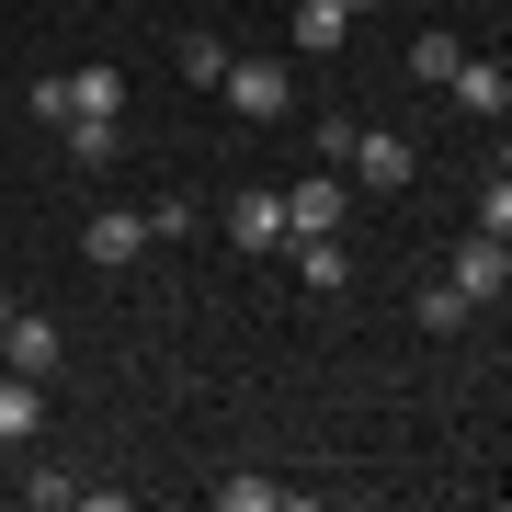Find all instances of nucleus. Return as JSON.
<instances>
[{"instance_id":"obj_1","label":"nucleus","mask_w":512,"mask_h":512,"mask_svg":"<svg viewBox=\"0 0 512 512\" xmlns=\"http://www.w3.org/2000/svg\"><path fill=\"white\" fill-rule=\"evenodd\" d=\"M285 217H296V239H342V217H353V171H308V183H285Z\"/></svg>"},{"instance_id":"obj_2","label":"nucleus","mask_w":512,"mask_h":512,"mask_svg":"<svg viewBox=\"0 0 512 512\" xmlns=\"http://www.w3.org/2000/svg\"><path fill=\"white\" fill-rule=\"evenodd\" d=\"M342 171H353V183H365V194H399V183H410L421 160H410V137H399V126H353Z\"/></svg>"},{"instance_id":"obj_3","label":"nucleus","mask_w":512,"mask_h":512,"mask_svg":"<svg viewBox=\"0 0 512 512\" xmlns=\"http://www.w3.org/2000/svg\"><path fill=\"white\" fill-rule=\"evenodd\" d=\"M228 239H239V251H251V262H274L285 239H296V217H285V194H274V183L228 194Z\"/></svg>"},{"instance_id":"obj_4","label":"nucleus","mask_w":512,"mask_h":512,"mask_svg":"<svg viewBox=\"0 0 512 512\" xmlns=\"http://www.w3.org/2000/svg\"><path fill=\"white\" fill-rule=\"evenodd\" d=\"M217 92H228L239 114H251V126H274V114H296V80L274 69V57H228V80H217Z\"/></svg>"},{"instance_id":"obj_5","label":"nucleus","mask_w":512,"mask_h":512,"mask_svg":"<svg viewBox=\"0 0 512 512\" xmlns=\"http://www.w3.org/2000/svg\"><path fill=\"white\" fill-rule=\"evenodd\" d=\"M137 251H148V217H137V205H92V228H80V262H92V274H126Z\"/></svg>"},{"instance_id":"obj_6","label":"nucleus","mask_w":512,"mask_h":512,"mask_svg":"<svg viewBox=\"0 0 512 512\" xmlns=\"http://www.w3.org/2000/svg\"><path fill=\"white\" fill-rule=\"evenodd\" d=\"M444 285H456L467 308H478V296H501V285H512V239H490V228H478V239H456V262H444Z\"/></svg>"},{"instance_id":"obj_7","label":"nucleus","mask_w":512,"mask_h":512,"mask_svg":"<svg viewBox=\"0 0 512 512\" xmlns=\"http://www.w3.org/2000/svg\"><path fill=\"white\" fill-rule=\"evenodd\" d=\"M57 353H69V342H57V319H35V308L0 319V365H12V376H57Z\"/></svg>"},{"instance_id":"obj_8","label":"nucleus","mask_w":512,"mask_h":512,"mask_svg":"<svg viewBox=\"0 0 512 512\" xmlns=\"http://www.w3.org/2000/svg\"><path fill=\"white\" fill-rule=\"evenodd\" d=\"M46 433V387L35 376H0V444H35Z\"/></svg>"},{"instance_id":"obj_9","label":"nucleus","mask_w":512,"mask_h":512,"mask_svg":"<svg viewBox=\"0 0 512 512\" xmlns=\"http://www.w3.org/2000/svg\"><path fill=\"white\" fill-rule=\"evenodd\" d=\"M444 92H456L467 114H512V69H490V57H467V69L444 80Z\"/></svg>"},{"instance_id":"obj_10","label":"nucleus","mask_w":512,"mask_h":512,"mask_svg":"<svg viewBox=\"0 0 512 512\" xmlns=\"http://www.w3.org/2000/svg\"><path fill=\"white\" fill-rule=\"evenodd\" d=\"M342 35H353V12H342V0H296V46H308V57H330Z\"/></svg>"},{"instance_id":"obj_11","label":"nucleus","mask_w":512,"mask_h":512,"mask_svg":"<svg viewBox=\"0 0 512 512\" xmlns=\"http://www.w3.org/2000/svg\"><path fill=\"white\" fill-rule=\"evenodd\" d=\"M114 103H126V69H103V57L69 69V114H114Z\"/></svg>"},{"instance_id":"obj_12","label":"nucleus","mask_w":512,"mask_h":512,"mask_svg":"<svg viewBox=\"0 0 512 512\" xmlns=\"http://www.w3.org/2000/svg\"><path fill=\"white\" fill-rule=\"evenodd\" d=\"M285 251H296V274H308L319 296H330V285H342V274H353V262H342V239H285Z\"/></svg>"},{"instance_id":"obj_13","label":"nucleus","mask_w":512,"mask_h":512,"mask_svg":"<svg viewBox=\"0 0 512 512\" xmlns=\"http://www.w3.org/2000/svg\"><path fill=\"white\" fill-rule=\"evenodd\" d=\"M456 69H467V46H456V35H421V46H410V80H433V92H444Z\"/></svg>"},{"instance_id":"obj_14","label":"nucleus","mask_w":512,"mask_h":512,"mask_svg":"<svg viewBox=\"0 0 512 512\" xmlns=\"http://www.w3.org/2000/svg\"><path fill=\"white\" fill-rule=\"evenodd\" d=\"M57 137H69L80 160H114V114H69V126H57Z\"/></svg>"},{"instance_id":"obj_15","label":"nucleus","mask_w":512,"mask_h":512,"mask_svg":"<svg viewBox=\"0 0 512 512\" xmlns=\"http://www.w3.org/2000/svg\"><path fill=\"white\" fill-rule=\"evenodd\" d=\"M478 228L512 239V171H490V183H478Z\"/></svg>"},{"instance_id":"obj_16","label":"nucleus","mask_w":512,"mask_h":512,"mask_svg":"<svg viewBox=\"0 0 512 512\" xmlns=\"http://www.w3.org/2000/svg\"><path fill=\"white\" fill-rule=\"evenodd\" d=\"M217 501H228V512H274L285 490H274V478H217Z\"/></svg>"},{"instance_id":"obj_17","label":"nucleus","mask_w":512,"mask_h":512,"mask_svg":"<svg viewBox=\"0 0 512 512\" xmlns=\"http://www.w3.org/2000/svg\"><path fill=\"white\" fill-rule=\"evenodd\" d=\"M183 80H228V46L217 35H183Z\"/></svg>"},{"instance_id":"obj_18","label":"nucleus","mask_w":512,"mask_h":512,"mask_svg":"<svg viewBox=\"0 0 512 512\" xmlns=\"http://www.w3.org/2000/svg\"><path fill=\"white\" fill-rule=\"evenodd\" d=\"M342 12H353V23H365V12H376V0H342Z\"/></svg>"},{"instance_id":"obj_19","label":"nucleus","mask_w":512,"mask_h":512,"mask_svg":"<svg viewBox=\"0 0 512 512\" xmlns=\"http://www.w3.org/2000/svg\"><path fill=\"white\" fill-rule=\"evenodd\" d=\"M0 319H12V296H0Z\"/></svg>"}]
</instances>
